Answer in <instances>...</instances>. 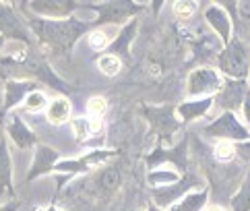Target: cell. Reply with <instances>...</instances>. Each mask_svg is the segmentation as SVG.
Returning <instances> with one entry per match:
<instances>
[{
	"label": "cell",
	"mask_w": 250,
	"mask_h": 211,
	"mask_svg": "<svg viewBox=\"0 0 250 211\" xmlns=\"http://www.w3.org/2000/svg\"><path fill=\"white\" fill-rule=\"evenodd\" d=\"M29 27L38 35V40L48 46L54 54H66L75 42L89 29V23L79 21V19H64V21H54V19H27Z\"/></svg>",
	"instance_id": "cell-1"
},
{
	"label": "cell",
	"mask_w": 250,
	"mask_h": 211,
	"mask_svg": "<svg viewBox=\"0 0 250 211\" xmlns=\"http://www.w3.org/2000/svg\"><path fill=\"white\" fill-rule=\"evenodd\" d=\"M205 19H207V21L213 25V29L219 33L221 42L228 46V43H229V29H231V23H229V19H228V15L223 13L219 6H211L209 11L205 13Z\"/></svg>",
	"instance_id": "cell-17"
},
{
	"label": "cell",
	"mask_w": 250,
	"mask_h": 211,
	"mask_svg": "<svg viewBox=\"0 0 250 211\" xmlns=\"http://www.w3.org/2000/svg\"><path fill=\"white\" fill-rule=\"evenodd\" d=\"M2 100H4V89H2V85H0V122H2Z\"/></svg>",
	"instance_id": "cell-34"
},
{
	"label": "cell",
	"mask_w": 250,
	"mask_h": 211,
	"mask_svg": "<svg viewBox=\"0 0 250 211\" xmlns=\"http://www.w3.org/2000/svg\"><path fill=\"white\" fill-rule=\"evenodd\" d=\"M104 125L100 120H89V118H75L73 120V133L79 141H85L91 135H100Z\"/></svg>",
	"instance_id": "cell-21"
},
{
	"label": "cell",
	"mask_w": 250,
	"mask_h": 211,
	"mask_svg": "<svg viewBox=\"0 0 250 211\" xmlns=\"http://www.w3.org/2000/svg\"><path fill=\"white\" fill-rule=\"evenodd\" d=\"M207 197H209L207 190L190 192V195L182 197L178 205H172V209H169V211H203L205 205H207Z\"/></svg>",
	"instance_id": "cell-20"
},
{
	"label": "cell",
	"mask_w": 250,
	"mask_h": 211,
	"mask_svg": "<svg viewBox=\"0 0 250 211\" xmlns=\"http://www.w3.org/2000/svg\"><path fill=\"white\" fill-rule=\"evenodd\" d=\"M205 211H228L223 205H219V203H215V205H209V207H205Z\"/></svg>",
	"instance_id": "cell-33"
},
{
	"label": "cell",
	"mask_w": 250,
	"mask_h": 211,
	"mask_svg": "<svg viewBox=\"0 0 250 211\" xmlns=\"http://www.w3.org/2000/svg\"><path fill=\"white\" fill-rule=\"evenodd\" d=\"M178 180V172L174 170H159V172H151L149 174V182L153 184L155 189H162V187H169V184H176Z\"/></svg>",
	"instance_id": "cell-24"
},
{
	"label": "cell",
	"mask_w": 250,
	"mask_h": 211,
	"mask_svg": "<svg viewBox=\"0 0 250 211\" xmlns=\"http://www.w3.org/2000/svg\"><path fill=\"white\" fill-rule=\"evenodd\" d=\"M217 64L221 68V73H226L228 77L242 81V79L250 73V54L246 52L244 43L238 40H231L226 50L219 54Z\"/></svg>",
	"instance_id": "cell-3"
},
{
	"label": "cell",
	"mask_w": 250,
	"mask_h": 211,
	"mask_svg": "<svg viewBox=\"0 0 250 211\" xmlns=\"http://www.w3.org/2000/svg\"><path fill=\"white\" fill-rule=\"evenodd\" d=\"M0 35L4 40H19L31 46V35L27 31V25L19 19V15L15 13L13 6L2 2H0Z\"/></svg>",
	"instance_id": "cell-5"
},
{
	"label": "cell",
	"mask_w": 250,
	"mask_h": 211,
	"mask_svg": "<svg viewBox=\"0 0 250 211\" xmlns=\"http://www.w3.org/2000/svg\"><path fill=\"white\" fill-rule=\"evenodd\" d=\"M196 8V2H176L174 4V13L180 17V19H186V17H190Z\"/></svg>",
	"instance_id": "cell-29"
},
{
	"label": "cell",
	"mask_w": 250,
	"mask_h": 211,
	"mask_svg": "<svg viewBox=\"0 0 250 211\" xmlns=\"http://www.w3.org/2000/svg\"><path fill=\"white\" fill-rule=\"evenodd\" d=\"M105 110H108V104H105L104 98H91V100H89V104H87V112L91 114L95 120L100 116H104Z\"/></svg>",
	"instance_id": "cell-27"
},
{
	"label": "cell",
	"mask_w": 250,
	"mask_h": 211,
	"mask_svg": "<svg viewBox=\"0 0 250 211\" xmlns=\"http://www.w3.org/2000/svg\"><path fill=\"white\" fill-rule=\"evenodd\" d=\"M192 139H194V153L201 160L203 172H205L207 180L211 182V187H213V197H215L219 201V205H221V201L231 199V192H234L240 178H242V166L217 164L215 160H213L209 149L205 147L196 137H192Z\"/></svg>",
	"instance_id": "cell-2"
},
{
	"label": "cell",
	"mask_w": 250,
	"mask_h": 211,
	"mask_svg": "<svg viewBox=\"0 0 250 211\" xmlns=\"http://www.w3.org/2000/svg\"><path fill=\"white\" fill-rule=\"evenodd\" d=\"M223 87V81L217 70L213 68H196L190 73L188 83H186V91L190 95H205L209 98L211 93H217Z\"/></svg>",
	"instance_id": "cell-6"
},
{
	"label": "cell",
	"mask_w": 250,
	"mask_h": 211,
	"mask_svg": "<svg viewBox=\"0 0 250 211\" xmlns=\"http://www.w3.org/2000/svg\"><path fill=\"white\" fill-rule=\"evenodd\" d=\"M56 164H58V151L56 149H52L48 145H40L38 151H35L31 168H29L27 180H35V178H40V176L52 172L56 168Z\"/></svg>",
	"instance_id": "cell-11"
},
{
	"label": "cell",
	"mask_w": 250,
	"mask_h": 211,
	"mask_svg": "<svg viewBox=\"0 0 250 211\" xmlns=\"http://www.w3.org/2000/svg\"><path fill=\"white\" fill-rule=\"evenodd\" d=\"M89 8H93V11H100L102 17L97 19V23H118L120 19H124V17H128L132 13L139 11V6L135 4H128V2H112V4H104V6H95L91 4Z\"/></svg>",
	"instance_id": "cell-14"
},
{
	"label": "cell",
	"mask_w": 250,
	"mask_h": 211,
	"mask_svg": "<svg viewBox=\"0 0 250 211\" xmlns=\"http://www.w3.org/2000/svg\"><path fill=\"white\" fill-rule=\"evenodd\" d=\"M231 211H250V172L246 174L244 182L240 184V190L229 199Z\"/></svg>",
	"instance_id": "cell-22"
},
{
	"label": "cell",
	"mask_w": 250,
	"mask_h": 211,
	"mask_svg": "<svg viewBox=\"0 0 250 211\" xmlns=\"http://www.w3.org/2000/svg\"><path fill=\"white\" fill-rule=\"evenodd\" d=\"M213 160L217 164H231V160L236 157V143H229V141H221L213 147Z\"/></svg>",
	"instance_id": "cell-23"
},
{
	"label": "cell",
	"mask_w": 250,
	"mask_h": 211,
	"mask_svg": "<svg viewBox=\"0 0 250 211\" xmlns=\"http://www.w3.org/2000/svg\"><path fill=\"white\" fill-rule=\"evenodd\" d=\"M19 201H8V203H2V205H0V211H19Z\"/></svg>",
	"instance_id": "cell-31"
},
{
	"label": "cell",
	"mask_w": 250,
	"mask_h": 211,
	"mask_svg": "<svg viewBox=\"0 0 250 211\" xmlns=\"http://www.w3.org/2000/svg\"><path fill=\"white\" fill-rule=\"evenodd\" d=\"M31 11L48 17H66L73 13V8L77 6L75 2H54V0H40V2H31Z\"/></svg>",
	"instance_id": "cell-16"
},
{
	"label": "cell",
	"mask_w": 250,
	"mask_h": 211,
	"mask_svg": "<svg viewBox=\"0 0 250 211\" xmlns=\"http://www.w3.org/2000/svg\"><path fill=\"white\" fill-rule=\"evenodd\" d=\"M112 151L108 149H95V151L83 155L81 160H66V162H58L56 164V170L60 172H68V174H79V172H89V170H100L104 164H108L112 160Z\"/></svg>",
	"instance_id": "cell-8"
},
{
	"label": "cell",
	"mask_w": 250,
	"mask_h": 211,
	"mask_svg": "<svg viewBox=\"0 0 250 211\" xmlns=\"http://www.w3.org/2000/svg\"><path fill=\"white\" fill-rule=\"evenodd\" d=\"M46 116H48V120L52 122V125H56V127L64 125V122L70 118V102L64 100V98L52 100L50 106H48Z\"/></svg>",
	"instance_id": "cell-19"
},
{
	"label": "cell",
	"mask_w": 250,
	"mask_h": 211,
	"mask_svg": "<svg viewBox=\"0 0 250 211\" xmlns=\"http://www.w3.org/2000/svg\"><path fill=\"white\" fill-rule=\"evenodd\" d=\"M35 91V83L29 79H8L4 83V100H2V114L11 112L17 104H21L27 95Z\"/></svg>",
	"instance_id": "cell-9"
},
{
	"label": "cell",
	"mask_w": 250,
	"mask_h": 211,
	"mask_svg": "<svg viewBox=\"0 0 250 211\" xmlns=\"http://www.w3.org/2000/svg\"><path fill=\"white\" fill-rule=\"evenodd\" d=\"M145 116L151 120V125H153V128L157 130L159 135H174V130L178 128L176 120H174V112L169 106H164V108H145Z\"/></svg>",
	"instance_id": "cell-13"
},
{
	"label": "cell",
	"mask_w": 250,
	"mask_h": 211,
	"mask_svg": "<svg viewBox=\"0 0 250 211\" xmlns=\"http://www.w3.org/2000/svg\"><path fill=\"white\" fill-rule=\"evenodd\" d=\"M236 153H240L244 160L250 162V141H244V143H236Z\"/></svg>",
	"instance_id": "cell-30"
},
{
	"label": "cell",
	"mask_w": 250,
	"mask_h": 211,
	"mask_svg": "<svg viewBox=\"0 0 250 211\" xmlns=\"http://www.w3.org/2000/svg\"><path fill=\"white\" fill-rule=\"evenodd\" d=\"M6 133L19 149H29L38 143V137L31 133V128L21 120L19 114H13L11 116V120H8V125H6Z\"/></svg>",
	"instance_id": "cell-12"
},
{
	"label": "cell",
	"mask_w": 250,
	"mask_h": 211,
	"mask_svg": "<svg viewBox=\"0 0 250 211\" xmlns=\"http://www.w3.org/2000/svg\"><path fill=\"white\" fill-rule=\"evenodd\" d=\"M108 33L102 31V29H95L89 33V46H91L93 50H104L105 46H108Z\"/></svg>",
	"instance_id": "cell-28"
},
{
	"label": "cell",
	"mask_w": 250,
	"mask_h": 211,
	"mask_svg": "<svg viewBox=\"0 0 250 211\" xmlns=\"http://www.w3.org/2000/svg\"><path fill=\"white\" fill-rule=\"evenodd\" d=\"M2 43H4V38H2V35H0V48H2Z\"/></svg>",
	"instance_id": "cell-36"
},
{
	"label": "cell",
	"mask_w": 250,
	"mask_h": 211,
	"mask_svg": "<svg viewBox=\"0 0 250 211\" xmlns=\"http://www.w3.org/2000/svg\"><path fill=\"white\" fill-rule=\"evenodd\" d=\"M147 211H162V209H157L155 205H149V207H147Z\"/></svg>",
	"instance_id": "cell-35"
},
{
	"label": "cell",
	"mask_w": 250,
	"mask_h": 211,
	"mask_svg": "<svg viewBox=\"0 0 250 211\" xmlns=\"http://www.w3.org/2000/svg\"><path fill=\"white\" fill-rule=\"evenodd\" d=\"M46 104H48V100L42 91H31L27 98L23 100V110L25 112H40V110H43Z\"/></svg>",
	"instance_id": "cell-26"
},
{
	"label": "cell",
	"mask_w": 250,
	"mask_h": 211,
	"mask_svg": "<svg viewBox=\"0 0 250 211\" xmlns=\"http://www.w3.org/2000/svg\"><path fill=\"white\" fill-rule=\"evenodd\" d=\"M203 133L207 137L228 139L229 143H244V139H248V130L240 125L231 112H223L217 120H213L209 127L203 128Z\"/></svg>",
	"instance_id": "cell-4"
},
{
	"label": "cell",
	"mask_w": 250,
	"mask_h": 211,
	"mask_svg": "<svg viewBox=\"0 0 250 211\" xmlns=\"http://www.w3.org/2000/svg\"><path fill=\"white\" fill-rule=\"evenodd\" d=\"M0 195H13V162L4 139H0Z\"/></svg>",
	"instance_id": "cell-15"
},
{
	"label": "cell",
	"mask_w": 250,
	"mask_h": 211,
	"mask_svg": "<svg viewBox=\"0 0 250 211\" xmlns=\"http://www.w3.org/2000/svg\"><path fill=\"white\" fill-rule=\"evenodd\" d=\"M244 118H246V122L250 125V98L244 100Z\"/></svg>",
	"instance_id": "cell-32"
},
{
	"label": "cell",
	"mask_w": 250,
	"mask_h": 211,
	"mask_svg": "<svg viewBox=\"0 0 250 211\" xmlns=\"http://www.w3.org/2000/svg\"><path fill=\"white\" fill-rule=\"evenodd\" d=\"M97 66H100V70H102L104 75L114 77V75H118V70H120L122 63H120V58H118V56L108 54V56H102L100 60H97Z\"/></svg>",
	"instance_id": "cell-25"
},
{
	"label": "cell",
	"mask_w": 250,
	"mask_h": 211,
	"mask_svg": "<svg viewBox=\"0 0 250 211\" xmlns=\"http://www.w3.org/2000/svg\"><path fill=\"white\" fill-rule=\"evenodd\" d=\"M246 93H248V89H246L244 81H228V83H223V87L217 93L219 108H223L226 112H231V110L240 108V106L244 104V100H246Z\"/></svg>",
	"instance_id": "cell-10"
},
{
	"label": "cell",
	"mask_w": 250,
	"mask_h": 211,
	"mask_svg": "<svg viewBox=\"0 0 250 211\" xmlns=\"http://www.w3.org/2000/svg\"><path fill=\"white\" fill-rule=\"evenodd\" d=\"M211 104H213L211 98H203L196 102H184L182 106H178V114H180L186 122H192L194 118H201L203 114L211 108Z\"/></svg>",
	"instance_id": "cell-18"
},
{
	"label": "cell",
	"mask_w": 250,
	"mask_h": 211,
	"mask_svg": "<svg viewBox=\"0 0 250 211\" xmlns=\"http://www.w3.org/2000/svg\"><path fill=\"white\" fill-rule=\"evenodd\" d=\"M192 187H203V178L196 176V172H186L184 178H180L176 184H169V187H162V189H153V199L157 207H169L174 205V201L184 195L188 189Z\"/></svg>",
	"instance_id": "cell-7"
}]
</instances>
